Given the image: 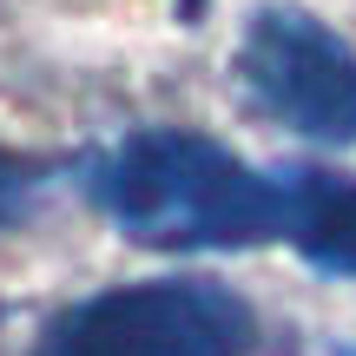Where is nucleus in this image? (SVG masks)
<instances>
[{
	"mask_svg": "<svg viewBox=\"0 0 356 356\" xmlns=\"http://www.w3.org/2000/svg\"><path fill=\"white\" fill-rule=\"evenodd\" d=\"M92 204L152 251H251L284 231V185L204 132H132L92 165Z\"/></svg>",
	"mask_w": 356,
	"mask_h": 356,
	"instance_id": "1",
	"label": "nucleus"
},
{
	"mask_svg": "<svg viewBox=\"0 0 356 356\" xmlns=\"http://www.w3.org/2000/svg\"><path fill=\"white\" fill-rule=\"evenodd\" d=\"M257 317L238 291L204 277L119 284L60 310L33 356H251Z\"/></svg>",
	"mask_w": 356,
	"mask_h": 356,
	"instance_id": "2",
	"label": "nucleus"
},
{
	"mask_svg": "<svg viewBox=\"0 0 356 356\" xmlns=\"http://www.w3.org/2000/svg\"><path fill=\"white\" fill-rule=\"evenodd\" d=\"M238 86L304 139L356 145V53L304 7H257L238 40Z\"/></svg>",
	"mask_w": 356,
	"mask_h": 356,
	"instance_id": "3",
	"label": "nucleus"
},
{
	"mask_svg": "<svg viewBox=\"0 0 356 356\" xmlns=\"http://www.w3.org/2000/svg\"><path fill=\"white\" fill-rule=\"evenodd\" d=\"M284 185V238L330 277H356V172L297 165Z\"/></svg>",
	"mask_w": 356,
	"mask_h": 356,
	"instance_id": "4",
	"label": "nucleus"
},
{
	"mask_svg": "<svg viewBox=\"0 0 356 356\" xmlns=\"http://www.w3.org/2000/svg\"><path fill=\"white\" fill-rule=\"evenodd\" d=\"M47 178L53 165L47 159H26V152H0V225L26 218L40 198H47Z\"/></svg>",
	"mask_w": 356,
	"mask_h": 356,
	"instance_id": "5",
	"label": "nucleus"
},
{
	"mask_svg": "<svg viewBox=\"0 0 356 356\" xmlns=\"http://www.w3.org/2000/svg\"><path fill=\"white\" fill-rule=\"evenodd\" d=\"M178 13H185V20H198V13H204V0H178Z\"/></svg>",
	"mask_w": 356,
	"mask_h": 356,
	"instance_id": "6",
	"label": "nucleus"
}]
</instances>
